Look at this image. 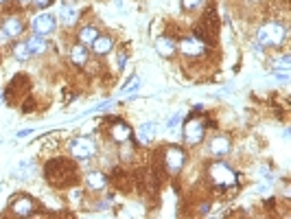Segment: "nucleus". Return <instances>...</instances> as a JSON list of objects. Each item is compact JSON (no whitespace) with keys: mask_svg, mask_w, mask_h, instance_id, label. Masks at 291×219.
I'll return each instance as SVG.
<instances>
[{"mask_svg":"<svg viewBox=\"0 0 291 219\" xmlns=\"http://www.w3.org/2000/svg\"><path fill=\"white\" fill-rule=\"evenodd\" d=\"M77 18H79V11H77L75 7H70V4H66L64 9H61V24H66V27H70V24L77 22Z\"/></svg>","mask_w":291,"mask_h":219,"instance_id":"obj_20","label":"nucleus"},{"mask_svg":"<svg viewBox=\"0 0 291 219\" xmlns=\"http://www.w3.org/2000/svg\"><path fill=\"white\" fill-rule=\"evenodd\" d=\"M138 88H140V79H138L136 75H134V77H129V81H127V86H123V88H121V94L131 92V90H138Z\"/></svg>","mask_w":291,"mask_h":219,"instance_id":"obj_24","label":"nucleus"},{"mask_svg":"<svg viewBox=\"0 0 291 219\" xmlns=\"http://www.w3.org/2000/svg\"><path fill=\"white\" fill-rule=\"evenodd\" d=\"M18 2H22V4H29V2H31V0H18Z\"/></svg>","mask_w":291,"mask_h":219,"instance_id":"obj_29","label":"nucleus"},{"mask_svg":"<svg viewBox=\"0 0 291 219\" xmlns=\"http://www.w3.org/2000/svg\"><path fill=\"white\" fill-rule=\"evenodd\" d=\"M287 38V31H285L283 24L278 22H269L265 27H260L258 31V44L260 46H280Z\"/></svg>","mask_w":291,"mask_h":219,"instance_id":"obj_2","label":"nucleus"},{"mask_svg":"<svg viewBox=\"0 0 291 219\" xmlns=\"http://www.w3.org/2000/svg\"><path fill=\"white\" fill-rule=\"evenodd\" d=\"M204 131H206V125L199 116H193L184 123V130H182V138L186 145H199L204 140Z\"/></svg>","mask_w":291,"mask_h":219,"instance_id":"obj_6","label":"nucleus"},{"mask_svg":"<svg viewBox=\"0 0 291 219\" xmlns=\"http://www.w3.org/2000/svg\"><path fill=\"white\" fill-rule=\"evenodd\" d=\"M2 2H7V0H0V4H2Z\"/></svg>","mask_w":291,"mask_h":219,"instance_id":"obj_30","label":"nucleus"},{"mask_svg":"<svg viewBox=\"0 0 291 219\" xmlns=\"http://www.w3.org/2000/svg\"><path fill=\"white\" fill-rule=\"evenodd\" d=\"M114 46V42H112V38H107V35H96L94 42H92V50H94L96 55H107Z\"/></svg>","mask_w":291,"mask_h":219,"instance_id":"obj_15","label":"nucleus"},{"mask_svg":"<svg viewBox=\"0 0 291 219\" xmlns=\"http://www.w3.org/2000/svg\"><path fill=\"white\" fill-rule=\"evenodd\" d=\"M55 29H57V20H55L53 13H40L38 18L33 20V31L35 35H50L55 33Z\"/></svg>","mask_w":291,"mask_h":219,"instance_id":"obj_8","label":"nucleus"},{"mask_svg":"<svg viewBox=\"0 0 291 219\" xmlns=\"http://www.w3.org/2000/svg\"><path fill=\"white\" fill-rule=\"evenodd\" d=\"M85 182H88V186L92 191H101V188H105V184H107V177L101 171H90Z\"/></svg>","mask_w":291,"mask_h":219,"instance_id":"obj_17","label":"nucleus"},{"mask_svg":"<svg viewBox=\"0 0 291 219\" xmlns=\"http://www.w3.org/2000/svg\"><path fill=\"white\" fill-rule=\"evenodd\" d=\"M291 68V57L289 55H283V57H278L274 62V70H280V73H287Z\"/></svg>","mask_w":291,"mask_h":219,"instance_id":"obj_23","label":"nucleus"},{"mask_svg":"<svg viewBox=\"0 0 291 219\" xmlns=\"http://www.w3.org/2000/svg\"><path fill=\"white\" fill-rule=\"evenodd\" d=\"M156 48H158V53H160L162 57H173L175 50H177L175 42H173L171 38H158L156 40Z\"/></svg>","mask_w":291,"mask_h":219,"instance_id":"obj_16","label":"nucleus"},{"mask_svg":"<svg viewBox=\"0 0 291 219\" xmlns=\"http://www.w3.org/2000/svg\"><path fill=\"white\" fill-rule=\"evenodd\" d=\"M217 31H219L217 16H214V11H208V13H204L202 22L195 29V38L204 40V42H214L217 40Z\"/></svg>","mask_w":291,"mask_h":219,"instance_id":"obj_5","label":"nucleus"},{"mask_svg":"<svg viewBox=\"0 0 291 219\" xmlns=\"http://www.w3.org/2000/svg\"><path fill=\"white\" fill-rule=\"evenodd\" d=\"M44 175L48 177L50 182H55L57 175H64V182L68 184V182L75 180V167L70 165L68 160H64V158H57V160H50L48 165L44 167Z\"/></svg>","mask_w":291,"mask_h":219,"instance_id":"obj_4","label":"nucleus"},{"mask_svg":"<svg viewBox=\"0 0 291 219\" xmlns=\"http://www.w3.org/2000/svg\"><path fill=\"white\" fill-rule=\"evenodd\" d=\"M96 35H99V29H96V27H83L79 31V42L81 44H92Z\"/></svg>","mask_w":291,"mask_h":219,"instance_id":"obj_21","label":"nucleus"},{"mask_svg":"<svg viewBox=\"0 0 291 219\" xmlns=\"http://www.w3.org/2000/svg\"><path fill=\"white\" fill-rule=\"evenodd\" d=\"M70 59H73L75 66H83L88 62V48H85L83 44H75V46L70 48Z\"/></svg>","mask_w":291,"mask_h":219,"instance_id":"obj_18","label":"nucleus"},{"mask_svg":"<svg viewBox=\"0 0 291 219\" xmlns=\"http://www.w3.org/2000/svg\"><path fill=\"white\" fill-rule=\"evenodd\" d=\"M22 31H24V24H22V20H20L18 16H9L2 22V35L4 38H18Z\"/></svg>","mask_w":291,"mask_h":219,"instance_id":"obj_12","label":"nucleus"},{"mask_svg":"<svg viewBox=\"0 0 291 219\" xmlns=\"http://www.w3.org/2000/svg\"><path fill=\"white\" fill-rule=\"evenodd\" d=\"M29 134H33V130H22V131H18V138H24Z\"/></svg>","mask_w":291,"mask_h":219,"instance_id":"obj_28","label":"nucleus"},{"mask_svg":"<svg viewBox=\"0 0 291 219\" xmlns=\"http://www.w3.org/2000/svg\"><path fill=\"white\" fill-rule=\"evenodd\" d=\"M112 138L116 142H127L131 138V127L127 123H123V121H116V123L112 125Z\"/></svg>","mask_w":291,"mask_h":219,"instance_id":"obj_14","label":"nucleus"},{"mask_svg":"<svg viewBox=\"0 0 291 219\" xmlns=\"http://www.w3.org/2000/svg\"><path fill=\"white\" fill-rule=\"evenodd\" d=\"M180 50L186 55V57H197V55H204L206 44H204L202 40H197V38H186V40H182Z\"/></svg>","mask_w":291,"mask_h":219,"instance_id":"obj_10","label":"nucleus"},{"mask_svg":"<svg viewBox=\"0 0 291 219\" xmlns=\"http://www.w3.org/2000/svg\"><path fill=\"white\" fill-rule=\"evenodd\" d=\"M13 57L20 59V62H27L29 57H33V55H31V50H29V46H27V42L15 44V46H13Z\"/></svg>","mask_w":291,"mask_h":219,"instance_id":"obj_22","label":"nucleus"},{"mask_svg":"<svg viewBox=\"0 0 291 219\" xmlns=\"http://www.w3.org/2000/svg\"><path fill=\"white\" fill-rule=\"evenodd\" d=\"M162 160H165V171L171 173V175H177L182 171L184 162H186V154H184L182 147L177 145H168L165 151H162Z\"/></svg>","mask_w":291,"mask_h":219,"instance_id":"obj_3","label":"nucleus"},{"mask_svg":"<svg viewBox=\"0 0 291 219\" xmlns=\"http://www.w3.org/2000/svg\"><path fill=\"white\" fill-rule=\"evenodd\" d=\"M9 206H11V213H13V215H18V217L33 215V211H35V202L31 200V197H27V195H18V197H13Z\"/></svg>","mask_w":291,"mask_h":219,"instance_id":"obj_9","label":"nucleus"},{"mask_svg":"<svg viewBox=\"0 0 291 219\" xmlns=\"http://www.w3.org/2000/svg\"><path fill=\"white\" fill-rule=\"evenodd\" d=\"M156 134H158V125L153 123V121H149V123H142L140 127H138L136 140L140 142V145H151L153 138H156Z\"/></svg>","mask_w":291,"mask_h":219,"instance_id":"obj_11","label":"nucleus"},{"mask_svg":"<svg viewBox=\"0 0 291 219\" xmlns=\"http://www.w3.org/2000/svg\"><path fill=\"white\" fill-rule=\"evenodd\" d=\"M180 121H182V112H177V114H173L171 119L166 121V130H175V127L180 125Z\"/></svg>","mask_w":291,"mask_h":219,"instance_id":"obj_25","label":"nucleus"},{"mask_svg":"<svg viewBox=\"0 0 291 219\" xmlns=\"http://www.w3.org/2000/svg\"><path fill=\"white\" fill-rule=\"evenodd\" d=\"M35 4H38V7H48L50 4V0H33Z\"/></svg>","mask_w":291,"mask_h":219,"instance_id":"obj_27","label":"nucleus"},{"mask_svg":"<svg viewBox=\"0 0 291 219\" xmlns=\"http://www.w3.org/2000/svg\"><path fill=\"white\" fill-rule=\"evenodd\" d=\"M27 46L31 50V55H42L46 50V42H44L42 35H33V38L27 40Z\"/></svg>","mask_w":291,"mask_h":219,"instance_id":"obj_19","label":"nucleus"},{"mask_svg":"<svg viewBox=\"0 0 291 219\" xmlns=\"http://www.w3.org/2000/svg\"><path fill=\"white\" fill-rule=\"evenodd\" d=\"M202 2L204 0H182V7L186 9V11H193V9L202 7Z\"/></svg>","mask_w":291,"mask_h":219,"instance_id":"obj_26","label":"nucleus"},{"mask_svg":"<svg viewBox=\"0 0 291 219\" xmlns=\"http://www.w3.org/2000/svg\"><path fill=\"white\" fill-rule=\"evenodd\" d=\"M230 147H232V142H230L228 136L219 134V136H214L212 142H210V154L217 156V158H221V156L230 154Z\"/></svg>","mask_w":291,"mask_h":219,"instance_id":"obj_13","label":"nucleus"},{"mask_svg":"<svg viewBox=\"0 0 291 219\" xmlns=\"http://www.w3.org/2000/svg\"><path fill=\"white\" fill-rule=\"evenodd\" d=\"M208 177L217 188H228L237 184V173L223 162H214V165L208 167Z\"/></svg>","mask_w":291,"mask_h":219,"instance_id":"obj_1","label":"nucleus"},{"mask_svg":"<svg viewBox=\"0 0 291 219\" xmlns=\"http://www.w3.org/2000/svg\"><path fill=\"white\" fill-rule=\"evenodd\" d=\"M66 2H68V0H66Z\"/></svg>","mask_w":291,"mask_h":219,"instance_id":"obj_31","label":"nucleus"},{"mask_svg":"<svg viewBox=\"0 0 291 219\" xmlns=\"http://www.w3.org/2000/svg\"><path fill=\"white\" fill-rule=\"evenodd\" d=\"M70 154H73L77 160H90L92 156L96 154V147H94V140L88 138V136H79V138L73 140V145H70Z\"/></svg>","mask_w":291,"mask_h":219,"instance_id":"obj_7","label":"nucleus"}]
</instances>
